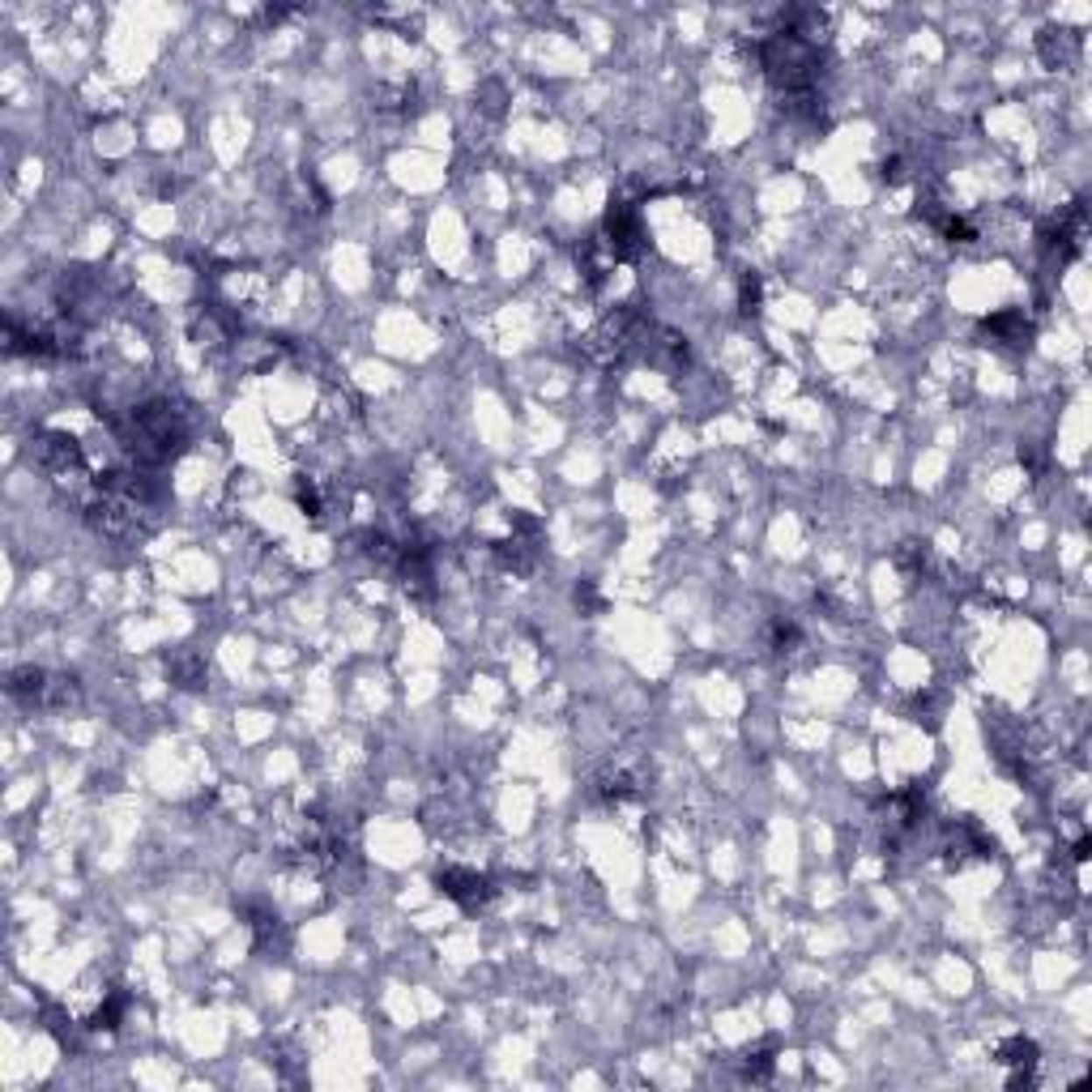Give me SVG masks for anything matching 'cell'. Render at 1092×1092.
Returning a JSON list of instances; mask_svg holds the SVG:
<instances>
[{
	"label": "cell",
	"instance_id": "6da1fadb",
	"mask_svg": "<svg viewBox=\"0 0 1092 1092\" xmlns=\"http://www.w3.org/2000/svg\"><path fill=\"white\" fill-rule=\"evenodd\" d=\"M440 888L444 896H453L461 909H483L487 900H491V879L487 875H478V870H469V866H448V870H440Z\"/></svg>",
	"mask_w": 1092,
	"mask_h": 1092
},
{
	"label": "cell",
	"instance_id": "3957f363",
	"mask_svg": "<svg viewBox=\"0 0 1092 1092\" xmlns=\"http://www.w3.org/2000/svg\"><path fill=\"white\" fill-rule=\"evenodd\" d=\"M998 1062L1011 1071V1088H1020V1084H1032V1071H1037V1046L1028 1041V1037H1011V1041H1003L998 1046Z\"/></svg>",
	"mask_w": 1092,
	"mask_h": 1092
},
{
	"label": "cell",
	"instance_id": "8992f818",
	"mask_svg": "<svg viewBox=\"0 0 1092 1092\" xmlns=\"http://www.w3.org/2000/svg\"><path fill=\"white\" fill-rule=\"evenodd\" d=\"M738 295H743V312H756V307H760V278L747 273L743 286H738Z\"/></svg>",
	"mask_w": 1092,
	"mask_h": 1092
},
{
	"label": "cell",
	"instance_id": "5b68a950",
	"mask_svg": "<svg viewBox=\"0 0 1092 1092\" xmlns=\"http://www.w3.org/2000/svg\"><path fill=\"white\" fill-rule=\"evenodd\" d=\"M124 1007H129V998L124 994H111L107 1003H102L99 1011H95V1020H90V1028H116V1020L124 1016Z\"/></svg>",
	"mask_w": 1092,
	"mask_h": 1092
},
{
	"label": "cell",
	"instance_id": "7a4b0ae2",
	"mask_svg": "<svg viewBox=\"0 0 1092 1092\" xmlns=\"http://www.w3.org/2000/svg\"><path fill=\"white\" fill-rule=\"evenodd\" d=\"M606 243L615 252V261H631L645 252V231H640V218L631 214L628 205H615L606 214Z\"/></svg>",
	"mask_w": 1092,
	"mask_h": 1092
},
{
	"label": "cell",
	"instance_id": "52a82bcc",
	"mask_svg": "<svg viewBox=\"0 0 1092 1092\" xmlns=\"http://www.w3.org/2000/svg\"><path fill=\"white\" fill-rule=\"evenodd\" d=\"M768 1075H772V1054H768V1050L751 1054V1059H747V1080H768Z\"/></svg>",
	"mask_w": 1092,
	"mask_h": 1092
},
{
	"label": "cell",
	"instance_id": "277c9868",
	"mask_svg": "<svg viewBox=\"0 0 1092 1092\" xmlns=\"http://www.w3.org/2000/svg\"><path fill=\"white\" fill-rule=\"evenodd\" d=\"M986 329L990 333H998L1003 342H1011V346H1020L1028 337V325H1025V316L1020 312H1003V316H994V321H986Z\"/></svg>",
	"mask_w": 1092,
	"mask_h": 1092
}]
</instances>
